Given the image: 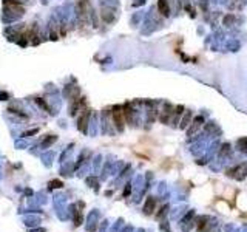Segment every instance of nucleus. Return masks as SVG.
<instances>
[{
	"mask_svg": "<svg viewBox=\"0 0 247 232\" xmlns=\"http://www.w3.org/2000/svg\"><path fill=\"white\" fill-rule=\"evenodd\" d=\"M113 118H114V122H116V125H118V128H119V130H122L124 119H122V113H121V110H116L114 115H113Z\"/></svg>",
	"mask_w": 247,
	"mask_h": 232,
	"instance_id": "obj_1",
	"label": "nucleus"
},
{
	"mask_svg": "<svg viewBox=\"0 0 247 232\" xmlns=\"http://www.w3.org/2000/svg\"><path fill=\"white\" fill-rule=\"evenodd\" d=\"M153 204H155V200H153V198H148V201H147V206H145V214H152Z\"/></svg>",
	"mask_w": 247,
	"mask_h": 232,
	"instance_id": "obj_2",
	"label": "nucleus"
},
{
	"mask_svg": "<svg viewBox=\"0 0 247 232\" xmlns=\"http://www.w3.org/2000/svg\"><path fill=\"white\" fill-rule=\"evenodd\" d=\"M159 9L162 11V14H167V12H168V9H167L165 2H164V0H161V2H159Z\"/></svg>",
	"mask_w": 247,
	"mask_h": 232,
	"instance_id": "obj_3",
	"label": "nucleus"
},
{
	"mask_svg": "<svg viewBox=\"0 0 247 232\" xmlns=\"http://www.w3.org/2000/svg\"><path fill=\"white\" fill-rule=\"evenodd\" d=\"M50 184H51V187H60V186H62L60 181H51Z\"/></svg>",
	"mask_w": 247,
	"mask_h": 232,
	"instance_id": "obj_4",
	"label": "nucleus"
}]
</instances>
